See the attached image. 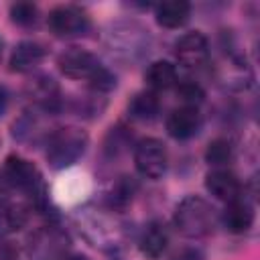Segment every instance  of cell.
<instances>
[{"label": "cell", "instance_id": "6da1fadb", "mask_svg": "<svg viewBox=\"0 0 260 260\" xmlns=\"http://www.w3.org/2000/svg\"><path fill=\"white\" fill-rule=\"evenodd\" d=\"M75 223L85 240L104 252H118L132 240V225L124 211L108 203L81 207L75 213Z\"/></svg>", "mask_w": 260, "mask_h": 260}, {"label": "cell", "instance_id": "7a4b0ae2", "mask_svg": "<svg viewBox=\"0 0 260 260\" xmlns=\"http://www.w3.org/2000/svg\"><path fill=\"white\" fill-rule=\"evenodd\" d=\"M57 65L65 77L85 81L89 85V89H93L98 93H108L118 83L116 73L108 65H104L95 53L81 49V47L65 49L57 57Z\"/></svg>", "mask_w": 260, "mask_h": 260}, {"label": "cell", "instance_id": "3957f363", "mask_svg": "<svg viewBox=\"0 0 260 260\" xmlns=\"http://www.w3.org/2000/svg\"><path fill=\"white\" fill-rule=\"evenodd\" d=\"M217 223H219V213L205 197L187 195L175 205L173 225L181 236L189 240H199L213 234Z\"/></svg>", "mask_w": 260, "mask_h": 260}, {"label": "cell", "instance_id": "277c9868", "mask_svg": "<svg viewBox=\"0 0 260 260\" xmlns=\"http://www.w3.org/2000/svg\"><path fill=\"white\" fill-rule=\"evenodd\" d=\"M108 51L122 63H138L150 49V32L138 20H118L106 30Z\"/></svg>", "mask_w": 260, "mask_h": 260}, {"label": "cell", "instance_id": "5b68a950", "mask_svg": "<svg viewBox=\"0 0 260 260\" xmlns=\"http://www.w3.org/2000/svg\"><path fill=\"white\" fill-rule=\"evenodd\" d=\"M2 169L8 177V181L12 183L14 191L20 193L22 201H26L37 211H47L49 209L47 185L43 181L41 171L30 160H26L20 154H8Z\"/></svg>", "mask_w": 260, "mask_h": 260}, {"label": "cell", "instance_id": "8992f818", "mask_svg": "<svg viewBox=\"0 0 260 260\" xmlns=\"http://www.w3.org/2000/svg\"><path fill=\"white\" fill-rule=\"evenodd\" d=\"M87 144L89 136L79 126H59L45 140V158L55 171L69 169L83 156Z\"/></svg>", "mask_w": 260, "mask_h": 260}, {"label": "cell", "instance_id": "52a82bcc", "mask_svg": "<svg viewBox=\"0 0 260 260\" xmlns=\"http://www.w3.org/2000/svg\"><path fill=\"white\" fill-rule=\"evenodd\" d=\"M69 248V234L55 221L39 225L26 240V256L30 260H65Z\"/></svg>", "mask_w": 260, "mask_h": 260}, {"label": "cell", "instance_id": "ba28073f", "mask_svg": "<svg viewBox=\"0 0 260 260\" xmlns=\"http://www.w3.org/2000/svg\"><path fill=\"white\" fill-rule=\"evenodd\" d=\"M47 26L59 39H77L87 35V30L91 28V18L81 6L59 4L49 10Z\"/></svg>", "mask_w": 260, "mask_h": 260}, {"label": "cell", "instance_id": "9c48e42d", "mask_svg": "<svg viewBox=\"0 0 260 260\" xmlns=\"http://www.w3.org/2000/svg\"><path fill=\"white\" fill-rule=\"evenodd\" d=\"M132 158H134V167H136L138 175L144 177V179H152V181L160 179L167 173V167H169L167 146L158 138L138 140L134 144Z\"/></svg>", "mask_w": 260, "mask_h": 260}, {"label": "cell", "instance_id": "30bf717a", "mask_svg": "<svg viewBox=\"0 0 260 260\" xmlns=\"http://www.w3.org/2000/svg\"><path fill=\"white\" fill-rule=\"evenodd\" d=\"M24 93L32 102V108H39V110H43V112H47L51 116L61 112L63 106H65V100H63L59 83L47 73H35L26 81Z\"/></svg>", "mask_w": 260, "mask_h": 260}, {"label": "cell", "instance_id": "8fae6325", "mask_svg": "<svg viewBox=\"0 0 260 260\" xmlns=\"http://www.w3.org/2000/svg\"><path fill=\"white\" fill-rule=\"evenodd\" d=\"M209 41L201 30H191L175 43V59L185 69H201L209 61Z\"/></svg>", "mask_w": 260, "mask_h": 260}, {"label": "cell", "instance_id": "7c38bea8", "mask_svg": "<svg viewBox=\"0 0 260 260\" xmlns=\"http://www.w3.org/2000/svg\"><path fill=\"white\" fill-rule=\"evenodd\" d=\"M167 132L175 138V140H189L193 138L201 126H203V118L199 108L195 106H179L175 110H171V114L167 116Z\"/></svg>", "mask_w": 260, "mask_h": 260}, {"label": "cell", "instance_id": "4fadbf2b", "mask_svg": "<svg viewBox=\"0 0 260 260\" xmlns=\"http://www.w3.org/2000/svg\"><path fill=\"white\" fill-rule=\"evenodd\" d=\"M205 189L213 199L223 201V203H230V201L244 195L242 181L228 167L225 169H211L205 175Z\"/></svg>", "mask_w": 260, "mask_h": 260}, {"label": "cell", "instance_id": "5bb4252c", "mask_svg": "<svg viewBox=\"0 0 260 260\" xmlns=\"http://www.w3.org/2000/svg\"><path fill=\"white\" fill-rule=\"evenodd\" d=\"M219 223L230 232V234H246L252 223H254V205L252 201L242 195L230 203H225L223 211H219Z\"/></svg>", "mask_w": 260, "mask_h": 260}, {"label": "cell", "instance_id": "9a60e30c", "mask_svg": "<svg viewBox=\"0 0 260 260\" xmlns=\"http://www.w3.org/2000/svg\"><path fill=\"white\" fill-rule=\"evenodd\" d=\"M169 242H171L169 228L160 219H150L138 234V248L150 260H158L167 252Z\"/></svg>", "mask_w": 260, "mask_h": 260}, {"label": "cell", "instance_id": "2e32d148", "mask_svg": "<svg viewBox=\"0 0 260 260\" xmlns=\"http://www.w3.org/2000/svg\"><path fill=\"white\" fill-rule=\"evenodd\" d=\"M49 55V49L39 41H20L8 59L10 71L16 73H32Z\"/></svg>", "mask_w": 260, "mask_h": 260}, {"label": "cell", "instance_id": "e0dca14e", "mask_svg": "<svg viewBox=\"0 0 260 260\" xmlns=\"http://www.w3.org/2000/svg\"><path fill=\"white\" fill-rule=\"evenodd\" d=\"M32 207L22 199H10L0 203V238H8L22 230L30 217Z\"/></svg>", "mask_w": 260, "mask_h": 260}, {"label": "cell", "instance_id": "ac0fdd59", "mask_svg": "<svg viewBox=\"0 0 260 260\" xmlns=\"http://www.w3.org/2000/svg\"><path fill=\"white\" fill-rule=\"evenodd\" d=\"M191 18V4L183 0H169L154 6V20L158 26L175 30L183 28Z\"/></svg>", "mask_w": 260, "mask_h": 260}, {"label": "cell", "instance_id": "d6986e66", "mask_svg": "<svg viewBox=\"0 0 260 260\" xmlns=\"http://www.w3.org/2000/svg\"><path fill=\"white\" fill-rule=\"evenodd\" d=\"M144 81L148 85L150 91H167V89H173L179 81V73H177V67L175 63L167 61V59H158V61H152L146 71H144Z\"/></svg>", "mask_w": 260, "mask_h": 260}, {"label": "cell", "instance_id": "ffe728a7", "mask_svg": "<svg viewBox=\"0 0 260 260\" xmlns=\"http://www.w3.org/2000/svg\"><path fill=\"white\" fill-rule=\"evenodd\" d=\"M47 116H51V114H47V112H43V110H39V108H30V110H26L16 122H14V138H18L20 142H37L41 136H45V140H47V132H43L45 130V124H43V120L47 118Z\"/></svg>", "mask_w": 260, "mask_h": 260}, {"label": "cell", "instance_id": "44dd1931", "mask_svg": "<svg viewBox=\"0 0 260 260\" xmlns=\"http://www.w3.org/2000/svg\"><path fill=\"white\" fill-rule=\"evenodd\" d=\"M160 114V98L156 91L142 89L128 102V116L136 122H152Z\"/></svg>", "mask_w": 260, "mask_h": 260}, {"label": "cell", "instance_id": "7402d4cb", "mask_svg": "<svg viewBox=\"0 0 260 260\" xmlns=\"http://www.w3.org/2000/svg\"><path fill=\"white\" fill-rule=\"evenodd\" d=\"M234 156V144L228 138H213L205 148V162L211 169H225Z\"/></svg>", "mask_w": 260, "mask_h": 260}, {"label": "cell", "instance_id": "603a6c76", "mask_svg": "<svg viewBox=\"0 0 260 260\" xmlns=\"http://www.w3.org/2000/svg\"><path fill=\"white\" fill-rule=\"evenodd\" d=\"M8 16L16 26L30 28V26H35L39 22L41 12H39V6L32 4V2H14L8 8Z\"/></svg>", "mask_w": 260, "mask_h": 260}, {"label": "cell", "instance_id": "cb8c5ba5", "mask_svg": "<svg viewBox=\"0 0 260 260\" xmlns=\"http://www.w3.org/2000/svg\"><path fill=\"white\" fill-rule=\"evenodd\" d=\"M175 89H177V95H179V100H181L183 106H195V108H199V104L205 98L203 87L197 81H193V79H179L177 85H175Z\"/></svg>", "mask_w": 260, "mask_h": 260}, {"label": "cell", "instance_id": "d4e9b609", "mask_svg": "<svg viewBox=\"0 0 260 260\" xmlns=\"http://www.w3.org/2000/svg\"><path fill=\"white\" fill-rule=\"evenodd\" d=\"M128 146H130V134H128V130L124 126H116V128L110 130V134H108V138L104 142V152L114 158V156H120Z\"/></svg>", "mask_w": 260, "mask_h": 260}, {"label": "cell", "instance_id": "484cf974", "mask_svg": "<svg viewBox=\"0 0 260 260\" xmlns=\"http://www.w3.org/2000/svg\"><path fill=\"white\" fill-rule=\"evenodd\" d=\"M171 260H205V254L195 246H185V248L177 250L171 256Z\"/></svg>", "mask_w": 260, "mask_h": 260}, {"label": "cell", "instance_id": "4316f807", "mask_svg": "<svg viewBox=\"0 0 260 260\" xmlns=\"http://www.w3.org/2000/svg\"><path fill=\"white\" fill-rule=\"evenodd\" d=\"M14 193H16V191H14L12 183L8 181V177H6L4 169H0V203L14 199Z\"/></svg>", "mask_w": 260, "mask_h": 260}, {"label": "cell", "instance_id": "83f0119b", "mask_svg": "<svg viewBox=\"0 0 260 260\" xmlns=\"http://www.w3.org/2000/svg\"><path fill=\"white\" fill-rule=\"evenodd\" d=\"M10 95H8V89L4 87V85H0V116H4V112H6V108H8V100Z\"/></svg>", "mask_w": 260, "mask_h": 260}, {"label": "cell", "instance_id": "f1b7e54d", "mask_svg": "<svg viewBox=\"0 0 260 260\" xmlns=\"http://www.w3.org/2000/svg\"><path fill=\"white\" fill-rule=\"evenodd\" d=\"M65 260H89L87 256H81V254H69Z\"/></svg>", "mask_w": 260, "mask_h": 260}, {"label": "cell", "instance_id": "f546056e", "mask_svg": "<svg viewBox=\"0 0 260 260\" xmlns=\"http://www.w3.org/2000/svg\"><path fill=\"white\" fill-rule=\"evenodd\" d=\"M2 51H4V41H2V37H0V57H2Z\"/></svg>", "mask_w": 260, "mask_h": 260}]
</instances>
